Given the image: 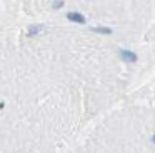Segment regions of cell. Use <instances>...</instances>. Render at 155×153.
Returning <instances> with one entry per match:
<instances>
[{
  "label": "cell",
  "mask_w": 155,
  "mask_h": 153,
  "mask_svg": "<svg viewBox=\"0 0 155 153\" xmlns=\"http://www.w3.org/2000/svg\"><path fill=\"white\" fill-rule=\"evenodd\" d=\"M68 18L70 20H74V22H78V23H85V18L82 15H78V13H68Z\"/></svg>",
  "instance_id": "obj_1"
}]
</instances>
